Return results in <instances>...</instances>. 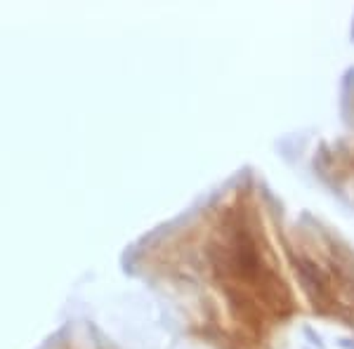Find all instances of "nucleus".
Listing matches in <instances>:
<instances>
[{
	"label": "nucleus",
	"mask_w": 354,
	"mask_h": 349,
	"mask_svg": "<svg viewBox=\"0 0 354 349\" xmlns=\"http://www.w3.org/2000/svg\"><path fill=\"white\" fill-rule=\"evenodd\" d=\"M300 272V281L305 288L307 297L314 302V307H322L326 302V283H324L322 274L317 272V267L310 262H300V267H295Z\"/></svg>",
	"instance_id": "f257e3e1"
}]
</instances>
